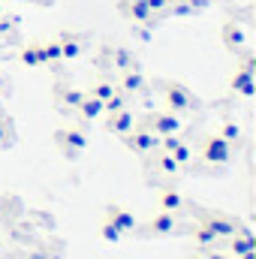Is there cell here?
I'll return each instance as SVG.
<instances>
[{
    "label": "cell",
    "instance_id": "cell-24",
    "mask_svg": "<svg viewBox=\"0 0 256 259\" xmlns=\"http://www.w3.org/2000/svg\"><path fill=\"white\" fill-rule=\"evenodd\" d=\"M115 91H118V84H115V81H112V78H97V81H94V84H91V91H88V94H91V97H97V100H103V103H106V100H109V97H112V94H115Z\"/></svg>",
    "mask_w": 256,
    "mask_h": 259
},
{
    "label": "cell",
    "instance_id": "cell-13",
    "mask_svg": "<svg viewBox=\"0 0 256 259\" xmlns=\"http://www.w3.org/2000/svg\"><path fill=\"white\" fill-rule=\"evenodd\" d=\"M148 88V78L142 75V69L139 66H130L121 72V81H118V91H124L127 97H136V94H142Z\"/></svg>",
    "mask_w": 256,
    "mask_h": 259
},
{
    "label": "cell",
    "instance_id": "cell-21",
    "mask_svg": "<svg viewBox=\"0 0 256 259\" xmlns=\"http://www.w3.org/2000/svg\"><path fill=\"white\" fill-rule=\"evenodd\" d=\"M154 154H157V157H154V166H157V172H163V175H169V178L181 172V166L172 160V154H166V151H154Z\"/></svg>",
    "mask_w": 256,
    "mask_h": 259
},
{
    "label": "cell",
    "instance_id": "cell-8",
    "mask_svg": "<svg viewBox=\"0 0 256 259\" xmlns=\"http://www.w3.org/2000/svg\"><path fill=\"white\" fill-rule=\"evenodd\" d=\"M199 223H205L217 238H229V235H235L238 232V220H232V217H226V214H217V211H208V214H199Z\"/></svg>",
    "mask_w": 256,
    "mask_h": 259
},
{
    "label": "cell",
    "instance_id": "cell-11",
    "mask_svg": "<svg viewBox=\"0 0 256 259\" xmlns=\"http://www.w3.org/2000/svg\"><path fill=\"white\" fill-rule=\"evenodd\" d=\"M81 100H84V91H81V88H72V84H64V81H58V84H55V103H58L61 109L75 112Z\"/></svg>",
    "mask_w": 256,
    "mask_h": 259
},
{
    "label": "cell",
    "instance_id": "cell-30",
    "mask_svg": "<svg viewBox=\"0 0 256 259\" xmlns=\"http://www.w3.org/2000/svg\"><path fill=\"white\" fill-rule=\"evenodd\" d=\"M190 259H205V256H202V253H193V256Z\"/></svg>",
    "mask_w": 256,
    "mask_h": 259
},
{
    "label": "cell",
    "instance_id": "cell-27",
    "mask_svg": "<svg viewBox=\"0 0 256 259\" xmlns=\"http://www.w3.org/2000/svg\"><path fill=\"white\" fill-rule=\"evenodd\" d=\"M100 238H103V241H112V244H115V241H121L124 235L118 232V226H112L109 220H103V223H100Z\"/></svg>",
    "mask_w": 256,
    "mask_h": 259
},
{
    "label": "cell",
    "instance_id": "cell-23",
    "mask_svg": "<svg viewBox=\"0 0 256 259\" xmlns=\"http://www.w3.org/2000/svg\"><path fill=\"white\" fill-rule=\"evenodd\" d=\"M109 55H112V64L118 66L121 72H124V69H130V66H139V64H136V58H133V52H130V49H124V46L109 49Z\"/></svg>",
    "mask_w": 256,
    "mask_h": 259
},
{
    "label": "cell",
    "instance_id": "cell-14",
    "mask_svg": "<svg viewBox=\"0 0 256 259\" xmlns=\"http://www.w3.org/2000/svg\"><path fill=\"white\" fill-rule=\"evenodd\" d=\"M55 39H58V46H61L64 61H75V58L81 55V49H84V36L75 33V30H64V33H58Z\"/></svg>",
    "mask_w": 256,
    "mask_h": 259
},
{
    "label": "cell",
    "instance_id": "cell-6",
    "mask_svg": "<svg viewBox=\"0 0 256 259\" xmlns=\"http://www.w3.org/2000/svg\"><path fill=\"white\" fill-rule=\"evenodd\" d=\"M145 235H175L181 229V220L178 214H169V211H157L145 226H139Z\"/></svg>",
    "mask_w": 256,
    "mask_h": 259
},
{
    "label": "cell",
    "instance_id": "cell-15",
    "mask_svg": "<svg viewBox=\"0 0 256 259\" xmlns=\"http://www.w3.org/2000/svg\"><path fill=\"white\" fill-rule=\"evenodd\" d=\"M244 42H247V33L241 30V24L238 21H223V46H226V52H232V55H238L241 49H244Z\"/></svg>",
    "mask_w": 256,
    "mask_h": 259
},
{
    "label": "cell",
    "instance_id": "cell-26",
    "mask_svg": "<svg viewBox=\"0 0 256 259\" xmlns=\"http://www.w3.org/2000/svg\"><path fill=\"white\" fill-rule=\"evenodd\" d=\"M169 154H172V160H175V163H178L181 169H184V166H190V163H193V148L187 145V142H181V145H178L175 151H169Z\"/></svg>",
    "mask_w": 256,
    "mask_h": 259
},
{
    "label": "cell",
    "instance_id": "cell-25",
    "mask_svg": "<svg viewBox=\"0 0 256 259\" xmlns=\"http://www.w3.org/2000/svg\"><path fill=\"white\" fill-rule=\"evenodd\" d=\"M127 103H130L127 94H124V91H115V94L103 103V109H106V115H109V112H121V109H127Z\"/></svg>",
    "mask_w": 256,
    "mask_h": 259
},
{
    "label": "cell",
    "instance_id": "cell-1",
    "mask_svg": "<svg viewBox=\"0 0 256 259\" xmlns=\"http://www.w3.org/2000/svg\"><path fill=\"white\" fill-rule=\"evenodd\" d=\"M160 91H163V103L169 112L175 115H193L199 109V100L190 94V88H184L181 81H160Z\"/></svg>",
    "mask_w": 256,
    "mask_h": 259
},
{
    "label": "cell",
    "instance_id": "cell-20",
    "mask_svg": "<svg viewBox=\"0 0 256 259\" xmlns=\"http://www.w3.org/2000/svg\"><path fill=\"white\" fill-rule=\"evenodd\" d=\"M39 46H42V61H46V66H58L61 61H64L61 46H58V39H55V36H52V39H42Z\"/></svg>",
    "mask_w": 256,
    "mask_h": 259
},
{
    "label": "cell",
    "instance_id": "cell-5",
    "mask_svg": "<svg viewBox=\"0 0 256 259\" xmlns=\"http://www.w3.org/2000/svg\"><path fill=\"white\" fill-rule=\"evenodd\" d=\"M142 124L151 133H157V136H172V133L184 130V118L175 115V112H169V109H157V112H148Z\"/></svg>",
    "mask_w": 256,
    "mask_h": 259
},
{
    "label": "cell",
    "instance_id": "cell-3",
    "mask_svg": "<svg viewBox=\"0 0 256 259\" xmlns=\"http://www.w3.org/2000/svg\"><path fill=\"white\" fill-rule=\"evenodd\" d=\"M199 157H202L208 166H226V163L235 157V148H232L229 142H223L217 133H208V136H202V142H199Z\"/></svg>",
    "mask_w": 256,
    "mask_h": 259
},
{
    "label": "cell",
    "instance_id": "cell-22",
    "mask_svg": "<svg viewBox=\"0 0 256 259\" xmlns=\"http://www.w3.org/2000/svg\"><path fill=\"white\" fill-rule=\"evenodd\" d=\"M190 232H193V241H196V244H199L202 250H205V247H214V244L220 241V238H217V235H214V232H211V229L205 226V223H196Z\"/></svg>",
    "mask_w": 256,
    "mask_h": 259
},
{
    "label": "cell",
    "instance_id": "cell-10",
    "mask_svg": "<svg viewBox=\"0 0 256 259\" xmlns=\"http://www.w3.org/2000/svg\"><path fill=\"white\" fill-rule=\"evenodd\" d=\"M133 127H136V112L130 106L121 109V112H109V118H106V130L112 136H127Z\"/></svg>",
    "mask_w": 256,
    "mask_h": 259
},
{
    "label": "cell",
    "instance_id": "cell-2",
    "mask_svg": "<svg viewBox=\"0 0 256 259\" xmlns=\"http://www.w3.org/2000/svg\"><path fill=\"white\" fill-rule=\"evenodd\" d=\"M55 145H58V151L64 154L66 160H78L81 151H88L91 139H88V133L81 127H61V130H55Z\"/></svg>",
    "mask_w": 256,
    "mask_h": 259
},
{
    "label": "cell",
    "instance_id": "cell-16",
    "mask_svg": "<svg viewBox=\"0 0 256 259\" xmlns=\"http://www.w3.org/2000/svg\"><path fill=\"white\" fill-rule=\"evenodd\" d=\"M184 205H187V199L181 190H175V187H163L160 196H157V211H169V214H181L184 211Z\"/></svg>",
    "mask_w": 256,
    "mask_h": 259
},
{
    "label": "cell",
    "instance_id": "cell-29",
    "mask_svg": "<svg viewBox=\"0 0 256 259\" xmlns=\"http://www.w3.org/2000/svg\"><path fill=\"white\" fill-rule=\"evenodd\" d=\"M205 259H235L232 253H223V250H211V247H205V253H202Z\"/></svg>",
    "mask_w": 256,
    "mask_h": 259
},
{
    "label": "cell",
    "instance_id": "cell-4",
    "mask_svg": "<svg viewBox=\"0 0 256 259\" xmlns=\"http://www.w3.org/2000/svg\"><path fill=\"white\" fill-rule=\"evenodd\" d=\"M121 139H124V145H127L130 151L139 154V157H148V154H154V151L160 148V136L151 133L145 124H136V127L130 130L127 136H121Z\"/></svg>",
    "mask_w": 256,
    "mask_h": 259
},
{
    "label": "cell",
    "instance_id": "cell-28",
    "mask_svg": "<svg viewBox=\"0 0 256 259\" xmlns=\"http://www.w3.org/2000/svg\"><path fill=\"white\" fill-rule=\"evenodd\" d=\"M139 3H145V6L160 18V15H166V9H169V3H172V0H139Z\"/></svg>",
    "mask_w": 256,
    "mask_h": 259
},
{
    "label": "cell",
    "instance_id": "cell-12",
    "mask_svg": "<svg viewBox=\"0 0 256 259\" xmlns=\"http://www.w3.org/2000/svg\"><path fill=\"white\" fill-rule=\"evenodd\" d=\"M229 91H232V94H241V97H253L256 94V72L238 66V69L232 72V78H229Z\"/></svg>",
    "mask_w": 256,
    "mask_h": 259
},
{
    "label": "cell",
    "instance_id": "cell-7",
    "mask_svg": "<svg viewBox=\"0 0 256 259\" xmlns=\"http://www.w3.org/2000/svg\"><path fill=\"white\" fill-rule=\"evenodd\" d=\"M106 220L112 223V226H118V232L121 235H133V232H139V220H136V214L124 208V205H118V202H112L109 208H106Z\"/></svg>",
    "mask_w": 256,
    "mask_h": 259
},
{
    "label": "cell",
    "instance_id": "cell-18",
    "mask_svg": "<svg viewBox=\"0 0 256 259\" xmlns=\"http://www.w3.org/2000/svg\"><path fill=\"white\" fill-rule=\"evenodd\" d=\"M18 61L24 66H46V61H42V46H39V42H27V46L18 52Z\"/></svg>",
    "mask_w": 256,
    "mask_h": 259
},
{
    "label": "cell",
    "instance_id": "cell-31",
    "mask_svg": "<svg viewBox=\"0 0 256 259\" xmlns=\"http://www.w3.org/2000/svg\"><path fill=\"white\" fill-rule=\"evenodd\" d=\"M0 18H3V3H0Z\"/></svg>",
    "mask_w": 256,
    "mask_h": 259
},
{
    "label": "cell",
    "instance_id": "cell-19",
    "mask_svg": "<svg viewBox=\"0 0 256 259\" xmlns=\"http://www.w3.org/2000/svg\"><path fill=\"white\" fill-rule=\"evenodd\" d=\"M217 136H220L223 142H229L232 148H238V145L244 142V133H241V127H238L235 121H223V124H220V130H217Z\"/></svg>",
    "mask_w": 256,
    "mask_h": 259
},
{
    "label": "cell",
    "instance_id": "cell-9",
    "mask_svg": "<svg viewBox=\"0 0 256 259\" xmlns=\"http://www.w3.org/2000/svg\"><path fill=\"white\" fill-rule=\"evenodd\" d=\"M118 9L127 15L133 24H145L148 30L157 24V15H154V12H151L145 3H139V0H118Z\"/></svg>",
    "mask_w": 256,
    "mask_h": 259
},
{
    "label": "cell",
    "instance_id": "cell-17",
    "mask_svg": "<svg viewBox=\"0 0 256 259\" xmlns=\"http://www.w3.org/2000/svg\"><path fill=\"white\" fill-rule=\"evenodd\" d=\"M75 115L84 121V124H91V121H97L100 115H106V109H103V100H97V97H91L88 91H84V100L78 103V109H75Z\"/></svg>",
    "mask_w": 256,
    "mask_h": 259
}]
</instances>
